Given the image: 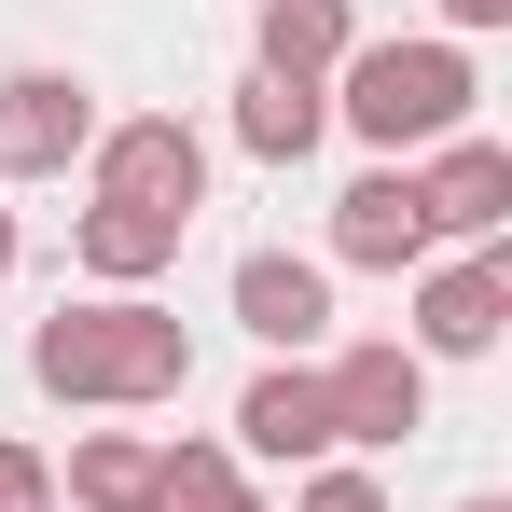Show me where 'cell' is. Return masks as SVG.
<instances>
[{
    "mask_svg": "<svg viewBox=\"0 0 512 512\" xmlns=\"http://www.w3.org/2000/svg\"><path fill=\"white\" fill-rule=\"evenodd\" d=\"M28 374L56 402H180L194 388V333H180L153 291H111V305H56L28 333Z\"/></svg>",
    "mask_w": 512,
    "mask_h": 512,
    "instance_id": "cell-1",
    "label": "cell"
},
{
    "mask_svg": "<svg viewBox=\"0 0 512 512\" xmlns=\"http://www.w3.org/2000/svg\"><path fill=\"white\" fill-rule=\"evenodd\" d=\"M333 125L346 139H374V153H388V167H402V153H443V139H471V56H457V42H346V70L333 84Z\"/></svg>",
    "mask_w": 512,
    "mask_h": 512,
    "instance_id": "cell-2",
    "label": "cell"
},
{
    "mask_svg": "<svg viewBox=\"0 0 512 512\" xmlns=\"http://www.w3.org/2000/svg\"><path fill=\"white\" fill-rule=\"evenodd\" d=\"M84 180H97V208H167V222H194V208H208V139H194L180 111H125V125H97Z\"/></svg>",
    "mask_w": 512,
    "mask_h": 512,
    "instance_id": "cell-3",
    "label": "cell"
},
{
    "mask_svg": "<svg viewBox=\"0 0 512 512\" xmlns=\"http://www.w3.org/2000/svg\"><path fill=\"white\" fill-rule=\"evenodd\" d=\"M319 402H333V443H360V457H388V443H416L429 429V360L402 333H360L319 360Z\"/></svg>",
    "mask_w": 512,
    "mask_h": 512,
    "instance_id": "cell-4",
    "label": "cell"
},
{
    "mask_svg": "<svg viewBox=\"0 0 512 512\" xmlns=\"http://www.w3.org/2000/svg\"><path fill=\"white\" fill-rule=\"evenodd\" d=\"M84 153H97L84 70H0V180H70Z\"/></svg>",
    "mask_w": 512,
    "mask_h": 512,
    "instance_id": "cell-5",
    "label": "cell"
},
{
    "mask_svg": "<svg viewBox=\"0 0 512 512\" xmlns=\"http://www.w3.org/2000/svg\"><path fill=\"white\" fill-rule=\"evenodd\" d=\"M499 333H512V263L499 250L416 263V360H485Z\"/></svg>",
    "mask_w": 512,
    "mask_h": 512,
    "instance_id": "cell-6",
    "label": "cell"
},
{
    "mask_svg": "<svg viewBox=\"0 0 512 512\" xmlns=\"http://www.w3.org/2000/svg\"><path fill=\"white\" fill-rule=\"evenodd\" d=\"M333 263H360V277H416V263H429L416 167H360V180L333 194Z\"/></svg>",
    "mask_w": 512,
    "mask_h": 512,
    "instance_id": "cell-7",
    "label": "cell"
},
{
    "mask_svg": "<svg viewBox=\"0 0 512 512\" xmlns=\"http://www.w3.org/2000/svg\"><path fill=\"white\" fill-rule=\"evenodd\" d=\"M416 208H429V250H443V236L499 250V236H512V153H499V139H443V153L416 167Z\"/></svg>",
    "mask_w": 512,
    "mask_h": 512,
    "instance_id": "cell-8",
    "label": "cell"
},
{
    "mask_svg": "<svg viewBox=\"0 0 512 512\" xmlns=\"http://www.w3.org/2000/svg\"><path fill=\"white\" fill-rule=\"evenodd\" d=\"M236 443H250V457H277V471L346 457V443H333V402H319V360H263L250 402H236Z\"/></svg>",
    "mask_w": 512,
    "mask_h": 512,
    "instance_id": "cell-9",
    "label": "cell"
},
{
    "mask_svg": "<svg viewBox=\"0 0 512 512\" xmlns=\"http://www.w3.org/2000/svg\"><path fill=\"white\" fill-rule=\"evenodd\" d=\"M236 333H250V346H277V360H305V346L333 333V263L250 250V263H236Z\"/></svg>",
    "mask_w": 512,
    "mask_h": 512,
    "instance_id": "cell-10",
    "label": "cell"
},
{
    "mask_svg": "<svg viewBox=\"0 0 512 512\" xmlns=\"http://www.w3.org/2000/svg\"><path fill=\"white\" fill-rule=\"evenodd\" d=\"M346 42H360L346 0H263V14H250V70H263V84H333Z\"/></svg>",
    "mask_w": 512,
    "mask_h": 512,
    "instance_id": "cell-11",
    "label": "cell"
},
{
    "mask_svg": "<svg viewBox=\"0 0 512 512\" xmlns=\"http://www.w3.org/2000/svg\"><path fill=\"white\" fill-rule=\"evenodd\" d=\"M180 236H194V222H167V208H84V222H70V263H84L97 291H139V277L180 263Z\"/></svg>",
    "mask_w": 512,
    "mask_h": 512,
    "instance_id": "cell-12",
    "label": "cell"
},
{
    "mask_svg": "<svg viewBox=\"0 0 512 512\" xmlns=\"http://www.w3.org/2000/svg\"><path fill=\"white\" fill-rule=\"evenodd\" d=\"M319 139H333V97L319 84H236V153H250V167H305V153H319Z\"/></svg>",
    "mask_w": 512,
    "mask_h": 512,
    "instance_id": "cell-13",
    "label": "cell"
},
{
    "mask_svg": "<svg viewBox=\"0 0 512 512\" xmlns=\"http://www.w3.org/2000/svg\"><path fill=\"white\" fill-rule=\"evenodd\" d=\"M153 512H263L236 443H153Z\"/></svg>",
    "mask_w": 512,
    "mask_h": 512,
    "instance_id": "cell-14",
    "label": "cell"
},
{
    "mask_svg": "<svg viewBox=\"0 0 512 512\" xmlns=\"http://www.w3.org/2000/svg\"><path fill=\"white\" fill-rule=\"evenodd\" d=\"M70 499L84 512H153V443L139 429H84L70 443Z\"/></svg>",
    "mask_w": 512,
    "mask_h": 512,
    "instance_id": "cell-15",
    "label": "cell"
},
{
    "mask_svg": "<svg viewBox=\"0 0 512 512\" xmlns=\"http://www.w3.org/2000/svg\"><path fill=\"white\" fill-rule=\"evenodd\" d=\"M291 512H388V485H374L360 457H319V471H305V499H291Z\"/></svg>",
    "mask_w": 512,
    "mask_h": 512,
    "instance_id": "cell-16",
    "label": "cell"
},
{
    "mask_svg": "<svg viewBox=\"0 0 512 512\" xmlns=\"http://www.w3.org/2000/svg\"><path fill=\"white\" fill-rule=\"evenodd\" d=\"M0 512H56V457L42 443H0Z\"/></svg>",
    "mask_w": 512,
    "mask_h": 512,
    "instance_id": "cell-17",
    "label": "cell"
},
{
    "mask_svg": "<svg viewBox=\"0 0 512 512\" xmlns=\"http://www.w3.org/2000/svg\"><path fill=\"white\" fill-rule=\"evenodd\" d=\"M443 28H512V0H443Z\"/></svg>",
    "mask_w": 512,
    "mask_h": 512,
    "instance_id": "cell-18",
    "label": "cell"
},
{
    "mask_svg": "<svg viewBox=\"0 0 512 512\" xmlns=\"http://www.w3.org/2000/svg\"><path fill=\"white\" fill-rule=\"evenodd\" d=\"M14 250H28V236H14V208H0V277H14Z\"/></svg>",
    "mask_w": 512,
    "mask_h": 512,
    "instance_id": "cell-19",
    "label": "cell"
},
{
    "mask_svg": "<svg viewBox=\"0 0 512 512\" xmlns=\"http://www.w3.org/2000/svg\"><path fill=\"white\" fill-rule=\"evenodd\" d=\"M457 512H512V499H499V485H485V499H457Z\"/></svg>",
    "mask_w": 512,
    "mask_h": 512,
    "instance_id": "cell-20",
    "label": "cell"
}]
</instances>
